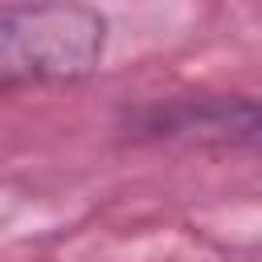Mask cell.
<instances>
[{
  "mask_svg": "<svg viewBox=\"0 0 262 262\" xmlns=\"http://www.w3.org/2000/svg\"><path fill=\"white\" fill-rule=\"evenodd\" d=\"M143 135L201 147H262V102L246 94L172 98L143 115Z\"/></svg>",
  "mask_w": 262,
  "mask_h": 262,
  "instance_id": "2",
  "label": "cell"
},
{
  "mask_svg": "<svg viewBox=\"0 0 262 262\" xmlns=\"http://www.w3.org/2000/svg\"><path fill=\"white\" fill-rule=\"evenodd\" d=\"M106 16L90 4H8L0 8V86L82 82L102 66Z\"/></svg>",
  "mask_w": 262,
  "mask_h": 262,
  "instance_id": "1",
  "label": "cell"
}]
</instances>
